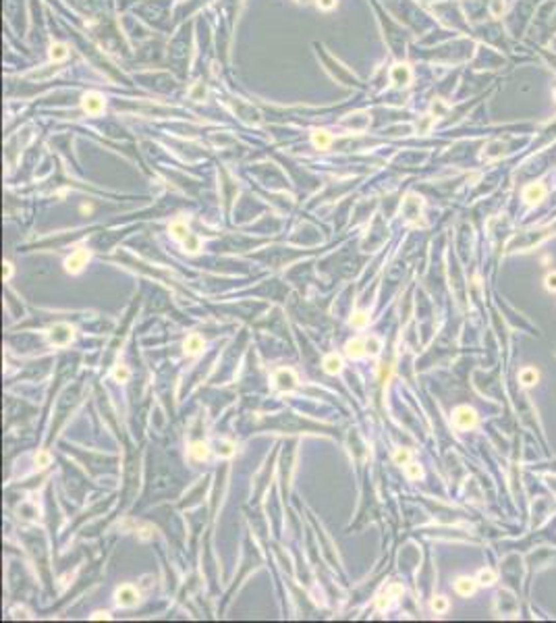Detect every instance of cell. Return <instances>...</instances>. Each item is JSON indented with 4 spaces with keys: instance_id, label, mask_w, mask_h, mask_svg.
I'll return each instance as SVG.
<instances>
[{
    "instance_id": "9a60e30c",
    "label": "cell",
    "mask_w": 556,
    "mask_h": 623,
    "mask_svg": "<svg viewBox=\"0 0 556 623\" xmlns=\"http://www.w3.org/2000/svg\"><path fill=\"white\" fill-rule=\"evenodd\" d=\"M48 54H50V58H52L54 62L67 60V56H69V46H67V44H63V42H52V44H50Z\"/></svg>"
},
{
    "instance_id": "e575fe53",
    "label": "cell",
    "mask_w": 556,
    "mask_h": 623,
    "mask_svg": "<svg viewBox=\"0 0 556 623\" xmlns=\"http://www.w3.org/2000/svg\"><path fill=\"white\" fill-rule=\"evenodd\" d=\"M3 266H5V268H3V276H5V280H11V276H13V264L7 260Z\"/></svg>"
},
{
    "instance_id": "d590c367",
    "label": "cell",
    "mask_w": 556,
    "mask_h": 623,
    "mask_svg": "<svg viewBox=\"0 0 556 623\" xmlns=\"http://www.w3.org/2000/svg\"><path fill=\"white\" fill-rule=\"evenodd\" d=\"M91 619H94V621H100V619H110V613H108V611H96L94 615H91Z\"/></svg>"
},
{
    "instance_id": "6da1fadb",
    "label": "cell",
    "mask_w": 556,
    "mask_h": 623,
    "mask_svg": "<svg viewBox=\"0 0 556 623\" xmlns=\"http://www.w3.org/2000/svg\"><path fill=\"white\" fill-rule=\"evenodd\" d=\"M73 337H75V328L71 324H67V322H58V324H54L48 330L50 345H54V347H67V345H71Z\"/></svg>"
},
{
    "instance_id": "7c38bea8",
    "label": "cell",
    "mask_w": 556,
    "mask_h": 623,
    "mask_svg": "<svg viewBox=\"0 0 556 623\" xmlns=\"http://www.w3.org/2000/svg\"><path fill=\"white\" fill-rule=\"evenodd\" d=\"M324 372L326 374H330V376H336L338 372L343 370V357L338 355V353H330V355H326L324 357Z\"/></svg>"
},
{
    "instance_id": "ac0fdd59",
    "label": "cell",
    "mask_w": 556,
    "mask_h": 623,
    "mask_svg": "<svg viewBox=\"0 0 556 623\" xmlns=\"http://www.w3.org/2000/svg\"><path fill=\"white\" fill-rule=\"evenodd\" d=\"M349 324H351L353 328H365V326L369 324V312H365V309L353 312V316H351Z\"/></svg>"
},
{
    "instance_id": "484cf974",
    "label": "cell",
    "mask_w": 556,
    "mask_h": 623,
    "mask_svg": "<svg viewBox=\"0 0 556 623\" xmlns=\"http://www.w3.org/2000/svg\"><path fill=\"white\" fill-rule=\"evenodd\" d=\"M235 451H237L235 443H231V441H220V443H218V457L229 459V457L235 455Z\"/></svg>"
},
{
    "instance_id": "7402d4cb",
    "label": "cell",
    "mask_w": 556,
    "mask_h": 623,
    "mask_svg": "<svg viewBox=\"0 0 556 623\" xmlns=\"http://www.w3.org/2000/svg\"><path fill=\"white\" fill-rule=\"evenodd\" d=\"M183 247H185V252H189V254H199V249H201V239L197 237V235H189L187 239L183 241Z\"/></svg>"
},
{
    "instance_id": "8992f818",
    "label": "cell",
    "mask_w": 556,
    "mask_h": 623,
    "mask_svg": "<svg viewBox=\"0 0 556 623\" xmlns=\"http://www.w3.org/2000/svg\"><path fill=\"white\" fill-rule=\"evenodd\" d=\"M81 106H83V110L87 112V114H100V112H104V98L100 96L98 91H89V93H85V96L81 98Z\"/></svg>"
},
{
    "instance_id": "603a6c76",
    "label": "cell",
    "mask_w": 556,
    "mask_h": 623,
    "mask_svg": "<svg viewBox=\"0 0 556 623\" xmlns=\"http://www.w3.org/2000/svg\"><path fill=\"white\" fill-rule=\"evenodd\" d=\"M411 457H413L411 449H403V447H398V449L394 451V455H392V459H394L396 465H407V463H411Z\"/></svg>"
},
{
    "instance_id": "4316f807",
    "label": "cell",
    "mask_w": 556,
    "mask_h": 623,
    "mask_svg": "<svg viewBox=\"0 0 556 623\" xmlns=\"http://www.w3.org/2000/svg\"><path fill=\"white\" fill-rule=\"evenodd\" d=\"M392 601H396L388 590H384V594H380L378 596V601H376V607H378V611H388L390 609V605H392Z\"/></svg>"
},
{
    "instance_id": "ffe728a7",
    "label": "cell",
    "mask_w": 556,
    "mask_h": 623,
    "mask_svg": "<svg viewBox=\"0 0 556 623\" xmlns=\"http://www.w3.org/2000/svg\"><path fill=\"white\" fill-rule=\"evenodd\" d=\"M112 378H114L116 382H129V378H131V370H129L125 364H116V366L112 368Z\"/></svg>"
},
{
    "instance_id": "30bf717a",
    "label": "cell",
    "mask_w": 556,
    "mask_h": 623,
    "mask_svg": "<svg viewBox=\"0 0 556 623\" xmlns=\"http://www.w3.org/2000/svg\"><path fill=\"white\" fill-rule=\"evenodd\" d=\"M454 590H457V594H461V596H471V594H475V590H477V580L467 578V576H461V578L454 580Z\"/></svg>"
},
{
    "instance_id": "3957f363",
    "label": "cell",
    "mask_w": 556,
    "mask_h": 623,
    "mask_svg": "<svg viewBox=\"0 0 556 623\" xmlns=\"http://www.w3.org/2000/svg\"><path fill=\"white\" fill-rule=\"evenodd\" d=\"M452 424L459 430H471L477 424V412L469 405H459V408L452 412Z\"/></svg>"
},
{
    "instance_id": "2e32d148",
    "label": "cell",
    "mask_w": 556,
    "mask_h": 623,
    "mask_svg": "<svg viewBox=\"0 0 556 623\" xmlns=\"http://www.w3.org/2000/svg\"><path fill=\"white\" fill-rule=\"evenodd\" d=\"M170 235L174 237V239H179V241H185L189 235H191V231H189V227H187V223H183V221H172L170 223Z\"/></svg>"
},
{
    "instance_id": "5bb4252c",
    "label": "cell",
    "mask_w": 556,
    "mask_h": 623,
    "mask_svg": "<svg viewBox=\"0 0 556 623\" xmlns=\"http://www.w3.org/2000/svg\"><path fill=\"white\" fill-rule=\"evenodd\" d=\"M538 380H540V372L536 368H523L519 372V382L523 387H534L538 385Z\"/></svg>"
},
{
    "instance_id": "ba28073f",
    "label": "cell",
    "mask_w": 556,
    "mask_h": 623,
    "mask_svg": "<svg viewBox=\"0 0 556 623\" xmlns=\"http://www.w3.org/2000/svg\"><path fill=\"white\" fill-rule=\"evenodd\" d=\"M204 347H206V341H204V337L197 334V332L189 334L187 339L183 341V351H185V355H197V353L204 351Z\"/></svg>"
},
{
    "instance_id": "d4e9b609",
    "label": "cell",
    "mask_w": 556,
    "mask_h": 623,
    "mask_svg": "<svg viewBox=\"0 0 556 623\" xmlns=\"http://www.w3.org/2000/svg\"><path fill=\"white\" fill-rule=\"evenodd\" d=\"M405 476H407L409 480H419V478L423 476L421 465H419V463H415V461L407 463V465H405Z\"/></svg>"
},
{
    "instance_id": "1f68e13d",
    "label": "cell",
    "mask_w": 556,
    "mask_h": 623,
    "mask_svg": "<svg viewBox=\"0 0 556 623\" xmlns=\"http://www.w3.org/2000/svg\"><path fill=\"white\" fill-rule=\"evenodd\" d=\"M544 287H546V291L556 293V270H552V272L546 274V278H544Z\"/></svg>"
},
{
    "instance_id": "4dcf8cb0",
    "label": "cell",
    "mask_w": 556,
    "mask_h": 623,
    "mask_svg": "<svg viewBox=\"0 0 556 623\" xmlns=\"http://www.w3.org/2000/svg\"><path fill=\"white\" fill-rule=\"evenodd\" d=\"M446 110H448V106H446L442 100H434V102H432V116H434V118L444 116Z\"/></svg>"
},
{
    "instance_id": "8d00e7d4",
    "label": "cell",
    "mask_w": 556,
    "mask_h": 623,
    "mask_svg": "<svg viewBox=\"0 0 556 623\" xmlns=\"http://www.w3.org/2000/svg\"><path fill=\"white\" fill-rule=\"evenodd\" d=\"M554 98H556V91H554Z\"/></svg>"
},
{
    "instance_id": "d6a6232c",
    "label": "cell",
    "mask_w": 556,
    "mask_h": 623,
    "mask_svg": "<svg viewBox=\"0 0 556 623\" xmlns=\"http://www.w3.org/2000/svg\"><path fill=\"white\" fill-rule=\"evenodd\" d=\"M336 3L338 0H316L320 11H332V9H336Z\"/></svg>"
},
{
    "instance_id": "277c9868",
    "label": "cell",
    "mask_w": 556,
    "mask_h": 623,
    "mask_svg": "<svg viewBox=\"0 0 556 623\" xmlns=\"http://www.w3.org/2000/svg\"><path fill=\"white\" fill-rule=\"evenodd\" d=\"M89 258H91L89 249H87V247H79V249H75V252L65 260V270H67L69 274H79V272L87 266Z\"/></svg>"
},
{
    "instance_id": "44dd1931",
    "label": "cell",
    "mask_w": 556,
    "mask_h": 623,
    "mask_svg": "<svg viewBox=\"0 0 556 623\" xmlns=\"http://www.w3.org/2000/svg\"><path fill=\"white\" fill-rule=\"evenodd\" d=\"M477 584H482V586H492L494 582H496V571L494 569H490V567H484V569H479L477 571Z\"/></svg>"
},
{
    "instance_id": "9c48e42d",
    "label": "cell",
    "mask_w": 556,
    "mask_h": 623,
    "mask_svg": "<svg viewBox=\"0 0 556 623\" xmlns=\"http://www.w3.org/2000/svg\"><path fill=\"white\" fill-rule=\"evenodd\" d=\"M390 79H392L394 85H409L411 79H413L411 67L409 65H394L390 69Z\"/></svg>"
},
{
    "instance_id": "7a4b0ae2",
    "label": "cell",
    "mask_w": 556,
    "mask_h": 623,
    "mask_svg": "<svg viewBox=\"0 0 556 623\" xmlns=\"http://www.w3.org/2000/svg\"><path fill=\"white\" fill-rule=\"evenodd\" d=\"M114 603L120 609H133L139 603V590L133 584H122L114 590Z\"/></svg>"
},
{
    "instance_id": "e0dca14e",
    "label": "cell",
    "mask_w": 556,
    "mask_h": 623,
    "mask_svg": "<svg viewBox=\"0 0 556 623\" xmlns=\"http://www.w3.org/2000/svg\"><path fill=\"white\" fill-rule=\"evenodd\" d=\"M312 141H314V146H316L318 150H328L330 143H332V135H330L328 131H324V129H316V131L312 133Z\"/></svg>"
},
{
    "instance_id": "52a82bcc",
    "label": "cell",
    "mask_w": 556,
    "mask_h": 623,
    "mask_svg": "<svg viewBox=\"0 0 556 623\" xmlns=\"http://www.w3.org/2000/svg\"><path fill=\"white\" fill-rule=\"evenodd\" d=\"M546 194H548L546 185H544L542 181H536V183H529V185L523 189V200L527 202L529 206H534V204H540V202L546 198Z\"/></svg>"
},
{
    "instance_id": "4fadbf2b",
    "label": "cell",
    "mask_w": 556,
    "mask_h": 623,
    "mask_svg": "<svg viewBox=\"0 0 556 623\" xmlns=\"http://www.w3.org/2000/svg\"><path fill=\"white\" fill-rule=\"evenodd\" d=\"M189 455H191V459H195V461H208V459H210V447H208V443H204V441L191 443Z\"/></svg>"
},
{
    "instance_id": "83f0119b",
    "label": "cell",
    "mask_w": 556,
    "mask_h": 623,
    "mask_svg": "<svg viewBox=\"0 0 556 623\" xmlns=\"http://www.w3.org/2000/svg\"><path fill=\"white\" fill-rule=\"evenodd\" d=\"M189 96H191V100H206V96H208V87L204 85V83H195L191 89H189Z\"/></svg>"
},
{
    "instance_id": "f546056e",
    "label": "cell",
    "mask_w": 556,
    "mask_h": 623,
    "mask_svg": "<svg viewBox=\"0 0 556 623\" xmlns=\"http://www.w3.org/2000/svg\"><path fill=\"white\" fill-rule=\"evenodd\" d=\"M432 123H434V116H432V114H427V116L419 118V121H417V125H415L417 133H427V131L432 129Z\"/></svg>"
},
{
    "instance_id": "f1b7e54d",
    "label": "cell",
    "mask_w": 556,
    "mask_h": 623,
    "mask_svg": "<svg viewBox=\"0 0 556 623\" xmlns=\"http://www.w3.org/2000/svg\"><path fill=\"white\" fill-rule=\"evenodd\" d=\"M432 611L434 613H446L448 611V598L446 596H436L434 601H432Z\"/></svg>"
},
{
    "instance_id": "74e56055",
    "label": "cell",
    "mask_w": 556,
    "mask_h": 623,
    "mask_svg": "<svg viewBox=\"0 0 556 623\" xmlns=\"http://www.w3.org/2000/svg\"><path fill=\"white\" fill-rule=\"evenodd\" d=\"M299 3H303V0H299Z\"/></svg>"
},
{
    "instance_id": "836d02e7",
    "label": "cell",
    "mask_w": 556,
    "mask_h": 623,
    "mask_svg": "<svg viewBox=\"0 0 556 623\" xmlns=\"http://www.w3.org/2000/svg\"><path fill=\"white\" fill-rule=\"evenodd\" d=\"M386 590L390 592V594H392L394 598H398V596H400V594H403V592H405V590H403V586H400V584H390V586H388Z\"/></svg>"
},
{
    "instance_id": "d6986e66",
    "label": "cell",
    "mask_w": 556,
    "mask_h": 623,
    "mask_svg": "<svg viewBox=\"0 0 556 623\" xmlns=\"http://www.w3.org/2000/svg\"><path fill=\"white\" fill-rule=\"evenodd\" d=\"M365 351L372 355V357L380 355V351H382V341H380L376 334H369V337L365 339Z\"/></svg>"
},
{
    "instance_id": "8fae6325",
    "label": "cell",
    "mask_w": 556,
    "mask_h": 623,
    "mask_svg": "<svg viewBox=\"0 0 556 623\" xmlns=\"http://www.w3.org/2000/svg\"><path fill=\"white\" fill-rule=\"evenodd\" d=\"M345 353L349 360H361L367 351H365V341L361 339H351L345 343Z\"/></svg>"
},
{
    "instance_id": "cb8c5ba5",
    "label": "cell",
    "mask_w": 556,
    "mask_h": 623,
    "mask_svg": "<svg viewBox=\"0 0 556 623\" xmlns=\"http://www.w3.org/2000/svg\"><path fill=\"white\" fill-rule=\"evenodd\" d=\"M48 465H52V455H50V451H46V449L38 451V453H36V467H38V470H46Z\"/></svg>"
},
{
    "instance_id": "5b68a950",
    "label": "cell",
    "mask_w": 556,
    "mask_h": 623,
    "mask_svg": "<svg viewBox=\"0 0 556 623\" xmlns=\"http://www.w3.org/2000/svg\"><path fill=\"white\" fill-rule=\"evenodd\" d=\"M297 382H299V378H297V374H295L293 368H281L274 374V385H276L278 391H283V393H291L297 387Z\"/></svg>"
}]
</instances>
